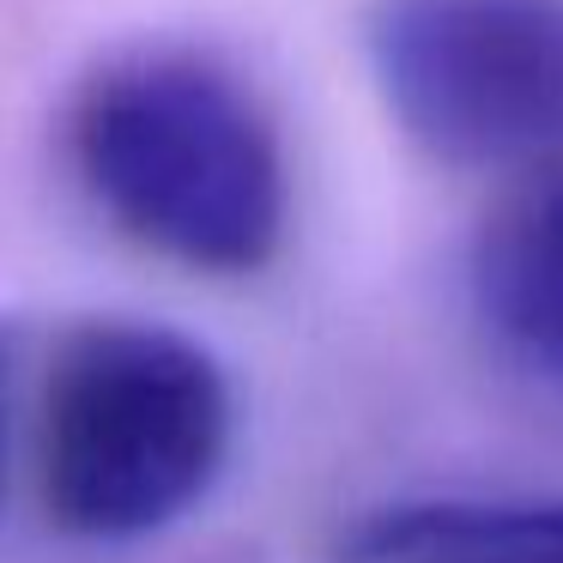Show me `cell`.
<instances>
[{"instance_id":"6da1fadb","label":"cell","mask_w":563,"mask_h":563,"mask_svg":"<svg viewBox=\"0 0 563 563\" xmlns=\"http://www.w3.org/2000/svg\"><path fill=\"white\" fill-rule=\"evenodd\" d=\"M67 158L122 236L188 273H255L285 243V146L243 74L140 43L86 74Z\"/></svg>"},{"instance_id":"7a4b0ae2","label":"cell","mask_w":563,"mask_h":563,"mask_svg":"<svg viewBox=\"0 0 563 563\" xmlns=\"http://www.w3.org/2000/svg\"><path fill=\"white\" fill-rule=\"evenodd\" d=\"M219 357L158 321H79L25 382V485L67 539H146L212 490L231 454Z\"/></svg>"},{"instance_id":"3957f363","label":"cell","mask_w":563,"mask_h":563,"mask_svg":"<svg viewBox=\"0 0 563 563\" xmlns=\"http://www.w3.org/2000/svg\"><path fill=\"white\" fill-rule=\"evenodd\" d=\"M364 49L430 158L533 176L563 164V0H376Z\"/></svg>"},{"instance_id":"277c9868","label":"cell","mask_w":563,"mask_h":563,"mask_svg":"<svg viewBox=\"0 0 563 563\" xmlns=\"http://www.w3.org/2000/svg\"><path fill=\"white\" fill-rule=\"evenodd\" d=\"M473 297L509 352L563 382V164L539 170L485 224Z\"/></svg>"},{"instance_id":"5b68a950","label":"cell","mask_w":563,"mask_h":563,"mask_svg":"<svg viewBox=\"0 0 563 563\" xmlns=\"http://www.w3.org/2000/svg\"><path fill=\"white\" fill-rule=\"evenodd\" d=\"M340 563H563V497L382 509L340 545Z\"/></svg>"}]
</instances>
